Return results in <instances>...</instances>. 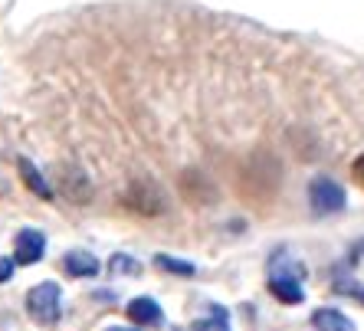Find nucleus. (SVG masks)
<instances>
[{
	"mask_svg": "<svg viewBox=\"0 0 364 331\" xmlns=\"http://www.w3.org/2000/svg\"><path fill=\"white\" fill-rule=\"evenodd\" d=\"M154 263H158V269L174 272V276H197V266H194V263H187V259H178V256L158 253V256H154Z\"/></svg>",
	"mask_w": 364,
	"mask_h": 331,
	"instance_id": "obj_13",
	"label": "nucleus"
},
{
	"mask_svg": "<svg viewBox=\"0 0 364 331\" xmlns=\"http://www.w3.org/2000/svg\"><path fill=\"white\" fill-rule=\"evenodd\" d=\"M26 312H30V318H33L36 325H43V328H53V325H60L63 318V289L60 282H36L33 289L26 292Z\"/></svg>",
	"mask_w": 364,
	"mask_h": 331,
	"instance_id": "obj_1",
	"label": "nucleus"
},
{
	"mask_svg": "<svg viewBox=\"0 0 364 331\" xmlns=\"http://www.w3.org/2000/svg\"><path fill=\"white\" fill-rule=\"evenodd\" d=\"M112 272H128V276H138L141 272V266H138L135 256H128V253H115L112 256V263H109Z\"/></svg>",
	"mask_w": 364,
	"mask_h": 331,
	"instance_id": "obj_14",
	"label": "nucleus"
},
{
	"mask_svg": "<svg viewBox=\"0 0 364 331\" xmlns=\"http://www.w3.org/2000/svg\"><path fill=\"white\" fill-rule=\"evenodd\" d=\"M309 204H312L315 213H341L348 207V194L338 180L315 178L309 184Z\"/></svg>",
	"mask_w": 364,
	"mask_h": 331,
	"instance_id": "obj_3",
	"label": "nucleus"
},
{
	"mask_svg": "<svg viewBox=\"0 0 364 331\" xmlns=\"http://www.w3.org/2000/svg\"><path fill=\"white\" fill-rule=\"evenodd\" d=\"M46 253V233L36 227H23L14 237V259L17 266H36Z\"/></svg>",
	"mask_w": 364,
	"mask_h": 331,
	"instance_id": "obj_4",
	"label": "nucleus"
},
{
	"mask_svg": "<svg viewBox=\"0 0 364 331\" xmlns=\"http://www.w3.org/2000/svg\"><path fill=\"white\" fill-rule=\"evenodd\" d=\"M312 328L315 331H358L355 322L338 308H315L312 312Z\"/></svg>",
	"mask_w": 364,
	"mask_h": 331,
	"instance_id": "obj_10",
	"label": "nucleus"
},
{
	"mask_svg": "<svg viewBox=\"0 0 364 331\" xmlns=\"http://www.w3.org/2000/svg\"><path fill=\"white\" fill-rule=\"evenodd\" d=\"M125 315L135 325H141V328H161L164 325V312H161V305H158L151 295H135L125 305Z\"/></svg>",
	"mask_w": 364,
	"mask_h": 331,
	"instance_id": "obj_7",
	"label": "nucleus"
},
{
	"mask_svg": "<svg viewBox=\"0 0 364 331\" xmlns=\"http://www.w3.org/2000/svg\"><path fill=\"white\" fill-rule=\"evenodd\" d=\"M181 194H184L187 204H194V207H207L217 200V187L207 180V174H200V170H184L181 174Z\"/></svg>",
	"mask_w": 364,
	"mask_h": 331,
	"instance_id": "obj_5",
	"label": "nucleus"
},
{
	"mask_svg": "<svg viewBox=\"0 0 364 331\" xmlns=\"http://www.w3.org/2000/svg\"><path fill=\"white\" fill-rule=\"evenodd\" d=\"M60 180H63V194H66L69 204H76V207H85V204H92V197H95V184L89 178H85L79 168H63L60 170Z\"/></svg>",
	"mask_w": 364,
	"mask_h": 331,
	"instance_id": "obj_6",
	"label": "nucleus"
},
{
	"mask_svg": "<svg viewBox=\"0 0 364 331\" xmlns=\"http://www.w3.org/2000/svg\"><path fill=\"white\" fill-rule=\"evenodd\" d=\"M105 331H138V328H119V325H115V328H105Z\"/></svg>",
	"mask_w": 364,
	"mask_h": 331,
	"instance_id": "obj_18",
	"label": "nucleus"
},
{
	"mask_svg": "<svg viewBox=\"0 0 364 331\" xmlns=\"http://www.w3.org/2000/svg\"><path fill=\"white\" fill-rule=\"evenodd\" d=\"M14 266H17V259L0 256V286H4V282H10V276H14Z\"/></svg>",
	"mask_w": 364,
	"mask_h": 331,
	"instance_id": "obj_16",
	"label": "nucleus"
},
{
	"mask_svg": "<svg viewBox=\"0 0 364 331\" xmlns=\"http://www.w3.org/2000/svg\"><path fill=\"white\" fill-rule=\"evenodd\" d=\"M338 292H345V295H351L355 302L364 305V286H358V282H338Z\"/></svg>",
	"mask_w": 364,
	"mask_h": 331,
	"instance_id": "obj_15",
	"label": "nucleus"
},
{
	"mask_svg": "<svg viewBox=\"0 0 364 331\" xmlns=\"http://www.w3.org/2000/svg\"><path fill=\"white\" fill-rule=\"evenodd\" d=\"M17 168H20V178H23V184L30 187L36 197H43V200H53V187L46 184V178H43L40 170L33 168V161H26V158H17Z\"/></svg>",
	"mask_w": 364,
	"mask_h": 331,
	"instance_id": "obj_11",
	"label": "nucleus"
},
{
	"mask_svg": "<svg viewBox=\"0 0 364 331\" xmlns=\"http://www.w3.org/2000/svg\"><path fill=\"white\" fill-rule=\"evenodd\" d=\"M351 178H355V180H358V184H361V187H364V154H361V158H358V161H355V164H351Z\"/></svg>",
	"mask_w": 364,
	"mask_h": 331,
	"instance_id": "obj_17",
	"label": "nucleus"
},
{
	"mask_svg": "<svg viewBox=\"0 0 364 331\" xmlns=\"http://www.w3.org/2000/svg\"><path fill=\"white\" fill-rule=\"evenodd\" d=\"M269 292H272V298H279L282 305H302L305 302L302 279L292 276V272H272L269 276Z\"/></svg>",
	"mask_w": 364,
	"mask_h": 331,
	"instance_id": "obj_8",
	"label": "nucleus"
},
{
	"mask_svg": "<svg viewBox=\"0 0 364 331\" xmlns=\"http://www.w3.org/2000/svg\"><path fill=\"white\" fill-rule=\"evenodd\" d=\"M99 269H102L99 259L89 249H69L63 256V272L69 279H92V276H99Z\"/></svg>",
	"mask_w": 364,
	"mask_h": 331,
	"instance_id": "obj_9",
	"label": "nucleus"
},
{
	"mask_svg": "<svg viewBox=\"0 0 364 331\" xmlns=\"http://www.w3.org/2000/svg\"><path fill=\"white\" fill-rule=\"evenodd\" d=\"M122 204L141 217H161V213H168V194L154 180H135L122 194Z\"/></svg>",
	"mask_w": 364,
	"mask_h": 331,
	"instance_id": "obj_2",
	"label": "nucleus"
},
{
	"mask_svg": "<svg viewBox=\"0 0 364 331\" xmlns=\"http://www.w3.org/2000/svg\"><path fill=\"white\" fill-rule=\"evenodd\" d=\"M191 331H230V312L223 305H210V315L197 318Z\"/></svg>",
	"mask_w": 364,
	"mask_h": 331,
	"instance_id": "obj_12",
	"label": "nucleus"
}]
</instances>
